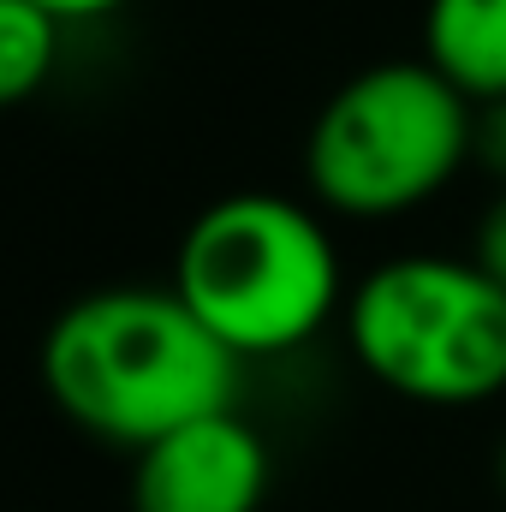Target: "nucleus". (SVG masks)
<instances>
[{"label":"nucleus","mask_w":506,"mask_h":512,"mask_svg":"<svg viewBox=\"0 0 506 512\" xmlns=\"http://www.w3.org/2000/svg\"><path fill=\"white\" fill-rule=\"evenodd\" d=\"M346 340L399 399H495L506 387V286L471 256H393L346 292Z\"/></svg>","instance_id":"obj_4"},{"label":"nucleus","mask_w":506,"mask_h":512,"mask_svg":"<svg viewBox=\"0 0 506 512\" xmlns=\"http://www.w3.org/2000/svg\"><path fill=\"white\" fill-rule=\"evenodd\" d=\"M42 382L84 435L143 453L197 417L233 411L239 358L173 286H108L54 316Z\"/></svg>","instance_id":"obj_1"},{"label":"nucleus","mask_w":506,"mask_h":512,"mask_svg":"<svg viewBox=\"0 0 506 512\" xmlns=\"http://www.w3.org/2000/svg\"><path fill=\"white\" fill-rule=\"evenodd\" d=\"M495 483H501V495H506V435H501V447H495Z\"/></svg>","instance_id":"obj_11"},{"label":"nucleus","mask_w":506,"mask_h":512,"mask_svg":"<svg viewBox=\"0 0 506 512\" xmlns=\"http://www.w3.org/2000/svg\"><path fill=\"white\" fill-rule=\"evenodd\" d=\"M173 292L245 364L316 340L346 298V274L316 209L280 191H233L185 227Z\"/></svg>","instance_id":"obj_2"},{"label":"nucleus","mask_w":506,"mask_h":512,"mask_svg":"<svg viewBox=\"0 0 506 512\" xmlns=\"http://www.w3.org/2000/svg\"><path fill=\"white\" fill-rule=\"evenodd\" d=\"M36 6H48L60 24H72V18L84 24V18H108V12H120L126 0H36Z\"/></svg>","instance_id":"obj_10"},{"label":"nucleus","mask_w":506,"mask_h":512,"mask_svg":"<svg viewBox=\"0 0 506 512\" xmlns=\"http://www.w3.org/2000/svg\"><path fill=\"white\" fill-rule=\"evenodd\" d=\"M268 495V447L239 411L197 417L137 453L131 512H256Z\"/></svg>","instance_id":"obj_5"},{"label":"nucleus","mask_w":506,"mask_h":512,"mask_svg":"<svg viewBox=\"0 0 506 512\" xmlns=\"http://www.w3.org/2000/svg\"><path fill=\"white\" fill-rule=\"evenodd\" d=\"M423 60L471 102L506 96V0H429Z\"/></svg>","instance_id":"obj_6"},{"label":"nucleus","mask_w":506,"mask_h":512,"mask_svg":"<svg viewBox=\"0 0 506 512\" xmlns=\"http://www.w3.org/2000/svg\"><path fill=\"white\" fill-rule=\"evenodd\" d=\"M471 262L495 280V286H506V185L483 203V215H477V227H471Z\"/></svg>","instance_id":"obj_8"},{"label":"nucleus","mask_w":506,"mask_h":512,"mask_svg":"<svg viewBox=\"0 0 506 512\" xmlns=\"http://www.w3.org/2000/svg\"><path fill=\"white\" fill-rule=\"evenodd\" d=\"M471 161L495 179V191L506 185V96L471 108Z\"/></svg>","instance_id":"obj_9"},{"label":"nucleus","mask_w":506,"mask_h":512,"mask_svg":"<svg viewBox=\"0 0 506 512\" xmlns=\"http://www.w3.org/2000/svg\"><path fill=\"white\" fill-rule=\"evenodd\" d=\"M471 102L429 60H387L346 78L304 137V179L322 209L387 221L459 179Z\"/></svg>","instance_id":"obj_3"},{"label":"nucleus","mask_w":506,"mask_h":512,"mask_svg":"<svg viewBox=\"0 0 506 512\" xmlns=\"http://www.w3.org/2000/svg\"><path fill=\"white\" fill-rule=\"evenodd\" d=\"M60 54V18L36 0H0V108L30 102Z\"/></svg>","instance_id":"obj_7"}]
</instances>
